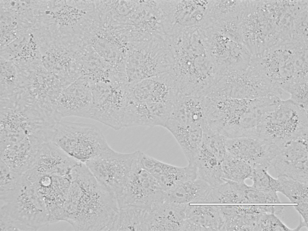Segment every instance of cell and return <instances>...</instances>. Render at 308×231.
<instances>
[{
	"label": "cell",
	"instance_id": "obj_8",
	"mask_svg": "<svg viewBox=\"0 0 308 231\" xmlns=\"http://www.w3.org/2000/svg\"><path fill=\"white\" fill-rule=\"evenodd\" d=\"M164 193L156 179L140 166L137 156L116 198L119 208L134 206L148 209Z\"/></svg>",
	"mask_w": 308,
	"mask_h": 231
},
{
	"label": "cell",
	"instance_id": "obj_31",
	"mask_svg": "<svg viewBox=\"0 0 308 231\" xmlns=\"http://www.w3.org/2000/svg\"><path fill=\"white\" fill-rule=\"evenodd\" d=\"M0 194L13 189L17 185L22 175L12 170L0 160Z\"/></svg>",
	"mask_w": 308,
	"mask_h": 231
},
{
	"label": "cell",
	"instance_id": "obj_26",
	"mask_svg": "<svg viewBox=\"0 0 308 231\" xmlns=\"http://www.w3.org/2000/svg\"><path fill=\"white\" fill-rule=\"evenodd\" d=\"M244 1L210 0L206 20L211 24L220 20L239 16Z\"/></svg>",
	"mask_w": 308,
	"mask_h": 231
},
{
	"label": "cell",
	"instance_id": "obj_23",
	"mask_svg": "<svg viewBox=\"0 0 308 231\" xmlns=\"http://www.w3.org/2000/svg\"><path fill=\"white\" fill-rule=\"evenodd\" d=\"M43 0H0V8L8 11L33 27L41 14Z\"/></svg>",
	"mask_w": 308,
	"mask_h": 231
},
{
	"label": "cell",
	"instance_id": "obj_1",
	"mask_svg": "<svg viewBox=\"0 0 308 231\" xmlns=\"http://www.w3.org/2000/svg\"><path fill=\"white\" fill-rule=\"evenodd\" d=\"M72 176L63 221L75 230H111L119 210L116 196L97 180L85 164L76 166Z\"/></svg>",
	"mask_w": 308,
	"mask_h": 231
},
{
	"label": "cell",
	"instance_id": "obj_9",
	"mask_svg": "<svg viewBox=\"0 0 308 231\" xmlns=\"http://www.w3.org/2000/svg\"><path fill=\"white\" fill-rule=\"evenodd\" d=\"M138 153L120 152L110 147L85 164L97 180L116 197Z\"/></svg>",
	"mask_w": 308,
	"mask_h": 231
},
{
	"label": "cell",
	"instance_id": "obj_15",
	"mask_svg": "<svg viewBox=\"0 0 308 231\" xmlns=\"http://www.w3.org/2000/svg\"><path fill=\"white\" fill-rule=\"evenodd\" d=\"M173 104L157 102L127 104L123 119V128L136 126L164 127L170 117Z\"/></svg>",
	"mask_w": 308,
	"mask_h": 231
},
{
	"label": "cell",
	"instance_id": "obj_18",
	"mask_svg": "<svg viewBox=\"0 0 308 231\" xmlns=\"http://www.w3.org/2000/svg\"><path fill=\"white\" fill-rule=\"evenodd\" d=\"M188 204H177L164 199L147 209V231H181Z\"/></svg>",
	"mask_w": 308,
	"mask_h": 231
},
{
	"label": "cell",
	"instance_id": "obj_29",
	"mask_svg": "<svg viewBox=\"0 0 308 231\" xmlns=\"http://www.w3.org/2000/svg\"><path fill=\"white\" fill-rule=\"evenodd\" d=\"M308 82V79L291 81L282 87L283 91L289 95V99L307 111Z\"/></svg>",
	"mask_w": 308,
	"mask_h": 231
},
{
	"label": "cell",
	"instance_id": "obj_6",
	"mask_svg": "<svg viewBox=\"0 0 308 231\" xmlns=\"http://www.w3.org/2000/svg\"><path fill=\"white\" fill-rule=\"evenodd\" d=\"M308 111L289 98L279 104L264 119L258 135L280 147L287 141L308 135Z\"/></svg>",
	"mask_w": 308,
	"mask_h": 231
},
{
	"label": "cell",
	"instance_id": "obj_16",
	"mask_svg": "<svg viewBox=\"0 0 308 231\" xmlns=\"http://www.w3.org/2000/svg\"><path fill=\"white\" fill-rule=\"evenodd\" d=\"M0 57L12 61L19 70H29L42 65L41 56L34 29L24 33L0 48Z\"/></svg>",
	"mask_w": 308,
	"mask_h": 231
},
{
	"label": "cell",
	"instance_id": "obj_22",
	"mask_svg": "<svg viewBox=\"0 0 308 231\" xmlns=\"http://www.w3.org/2000/svg\"><path fill=\"white\" fill-rule=\"evenodd\" d=\"M147 209L134 206L120 208L111 231H147Z\"/></svg>",
	"mask_w": 308,
	"mask_h": 231
},
{
	"label": "cell",
	"instance_id": "obj_13",
	"mask_svg": "<svg viewBox=\"0 0 308 231\" xmlns=\"http://www.w3.org/2000/svg\"><path fill=\"white\" fill-rule=\"evenodd\" d=\"M93 103L90 81L82 76L63 90L55 105V120L58 122L69 116L91 119Z\"/></svg>",
	"mask_w": 308,
	"mask_h": 231
},
{
	"label": "cell",
	"instance_id": "obj_25",
	"mask_svg": "<svg viewBox=\"0 0 308 231\" xmlns=\"http://www.w3.org/2000/svg\"><path fill=\"white\" fill-rule=\"evenodd\" d=\"M0 99L9 97L20 88L19 70L11 61L0 57Z\"/></svg>",
	"mask_w": 308,
	"mask_h": 231
},
{
	"label": "cell",
	"instance_id": "obj_10",
	"mask_svg": "<svg viewBox=\"0 0 308 231\" xmlns=\"http://www.w3.org/2000/svg\"><path fill=\"white\" fill-rule=\"evenodd\" d=\"M20 86L25 98L51 114L64 88L58 77L42 66L22 72Z\"/></svg>",
	"mask_w": 308,
	"mask_h": 231
},
{
	"label": "cell",
	"instance_id": "obj_27",
	"mask_svg": "<svg viewBox=\"0 0 308 231\" xmlns=\"http://www.w3.org/2000/svg\"><path fill=\"white\" fill-rule=\"evenodd\" d=\"M221 166L223 178L238 182H241L251 172L250 165L227 152Z\"/></svg>",
	"mask_w": 308,
	"mask_h": 231
},
{
	"label": "cell",
	"instance_id": "obj_4",
	"mask_svg": "<svg viewBox=\"0 0 308 231\" xmlns=\"http://www.w3.org/2000/svg\"><path fill=\"white\" fill-rule=\"evenodd\" d=\"M52 142L69 156L85 163L110 147L96 126L61 120L56 124Z\"/></svg>",
	"mask_w": 308,
	"mask_h": 231
},
{
	"label": "cell",
	"instance_id": "obj_17",
	"mask_svg": "<svg viewBox=\"0 0 308 231\" xmlns=\"http://www.w3.org/2000/svg\"><path fill=\"white\" fill-rule=\"evenodd\" d=\"M79 162L51 141L42 145L28 171L36 175H66Z\"/></svg>",
	"mask_w": 308,
	"mask_h": 231
},
{
	"label": "cell",
	"instance_id": "obj_24",
	"mask_svg": "<svg viewBox=\"0 0 308 231\" xmlns=\"http://www.w3.org/2000/svg\"><path fill=\"white\" fill-rule=\"evenodd\" d=\"M0 9V48L10 43L32 28L13 13Z\"/></svg>",
	"mask_w": 308,
	"mask_h": 231
},
{
	"label": "cell",
	"instance_id": "obj_14",
	"mask_svg": "<svg viewBox=\"0 0 308 231\" xmlns=\"http://www.w3.org/2000/svg\"><path fill=\"white\" fill-rule=\"evenodd\" d=\"M138 159L142 167L156 179L162 189L167 191L176 185L198 178L196 168L188 164L178 167L160 161L138 151Z\"/></svg>",
	"mask_w": 308,
	"mask_h": 231
},
{
	"label": "cell",
	"instance_id": "obj_2",
	"mask_svg": "<svg viewBox=\"0 0 308 231\" xmlns=\"http://www.w3.org/2000/svg\"><path fill=\"white\" fill-rule=\"evenodd\" d=\"M0 146L26 140L51 141L56 123L37 105L16 97L0 99Z\"/></svg>",
	"mask_w": 308,
	"mask_h": 231
},
{
	"label": "cell",
	"instance_id": "obj_20",
	"mask_svg": "<svg viewBox=\"0 0 308 231\" xmlns=\"http://www.w3.org/2000/svg\"><path fill=\"white\" fill-rule=\"evenodd\" d=\"M211 186L197 178L180 183L165 192L166 200L177 204L200 203Z\"/></svg>",
	"mask_w": 308,
	"mask_h": 231
},
{
	"label": "cell",
	"instance_id": "obj_12",
	"mask_svg": "<svg viewBox=\"0 0 308 231\" xmlns=\"http://www.w3.org/2000/svg\"><path fill=\"white\" fill-rule=\"evenodd\" d=\"M226 152L255 168H265L274 163L279 147L258 135L226 138Z\"/></svg>",
	"mask_w": 308,
	"mask_h": 231
},
{
	"label": "cell",
	"instance_id": "obj_21",
	"mask_svg": "<svg viewBox=\"0 0 308 231\" xmlns=\"http://www.w3.org/2000/svg\"><path fill=\"white\" fill-rule=\"evenodd\" d=\"M185 220L204 227L208 231H221L223 224L219 205H193L188 203Z\"/></svg>",
	"mask_w": 308,
	"mask_h": 231
},
{
	"label": "cell",
	"instance_id": "obj_30",
	"mask_svg": "<svg viewBox=\"0 0 308 231\" xmlns=\"http://www.w3.org/2000/svg\"><path fill=\"white\" fill-rule=\"evenodd\" d=\"M210 26L233 40L243 43L239 16L217 21Z\"/></svg>",
	"mask_w": 308,
	"mask_h": 231
},
{
	"label": "cell",
	"instance_id": "obj_3",
	"mask_svg": "<svg viewBox=\"0 0 308 231\" xmlns=\"http://www.w3.org/2000/svg\"><path fill=\"white\" fill-rule=\"evenodd\" d=\"M0 214L18 231H35L49 224L43 201L32 183L23 174L16 186L0 194Z\"/></svg>",
	"mask_w": 308,
	"mask_h": 231
},
{
	"label": "cell",
	"instance_id": "obj_5",
	"mask_svg": "<svg viewBox=\"0 0 308 231\" xmlns=\"http://www.w3.org/2000/svg\"><path fill=\"white\" fill-rule=\"evenodd\" d=\"M173 60L167 40L159 37L131 47L126 57L127 83L133 84L170 71Z\"/></svg>",
	"mask_w": 308,
	"mask_h": 231
},
{
	"label": "cell",
	"instance_id": "obj_28",
	"mask_svg": "<svg viewBox=\"0 0 308 231\" xmlns=\"http://www.w3.org/2000/svg\"><path fill=\"white\" fill-rule=\"evenodd\" d=\"M242 202L241 199L236 192L228 183L225 181L220 185L211 187L200 203H238Z\"/></svg>",
	"mask_w": 308,
	"mask_h": 231
},
{
	"label": "cell",
	"instance_id": "obj_19",
	"mask_svg": "<svg viewBox=\"0 0 308 231\" xmlns=\"http://www.w3.org/2000/svg\"><path fill=\"white\" fill-rule=\"evenodd\" d=\"M222 161L213 153L200 145L194 160L188 164L196 167L197 178L204 181L211 187H214L225 182L223 179Z\"/></svg>",
	"mask_w": 308,
	"mask_h": 231
},
{
	"label": "cell",
	"instance_id": "obj_7",
	"mask_svg": "<svg viewBox=\"0 0 308 231\" xmlns=\"http://www.w3.org/2000/svg\"><path fill=\"white\" fill-rule=\"evenodd\" d=\"M90 81L93 101L91 119L116 130L122 129L127 103L126 83L112 75Z\"/></svg>",
	"mask_w": 308,
	"mask_h": 231
},
{
	"label": "cell",
	"instance_id": "obj_11",
	"mask_svg": "<svg viewBox=\"0 0 308 231\" xmlns=\"http://www.w3.org/2000/svg\"><path fill=\"white\" fill-rule=\"evenodd\" d=\"M27 177L44 202L49 223L62 221L64 205L72 181L71 174L64 176L29 174Z\"/></svg>",
	"mask_w": 308,
	"mask_h": 231
}]
</instances>
